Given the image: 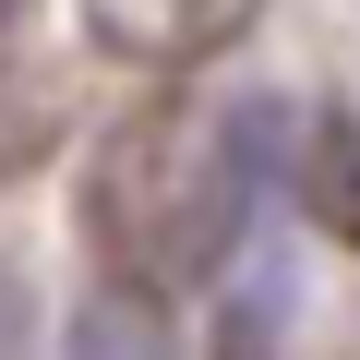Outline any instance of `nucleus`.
<instances>
[{"label": "nucleus", "instance_id": "nucleus-2", "mask_svg": "<svg viewBox=\"0 0 360 360\" xmlns=\"http://www.w3.org/2000/svg\"><path fill=\"white\" fill-rule=\"evenodd\" d=\"M264 0H84V25L108 60H144V72H193L217 60L229 37H252Z\"/></svg>", "mask_w": 360, "mask_h": 360}, {"label": "nucleus", "instance_id": "nucleus-1", "mask_svg": "<svg viewBox=\"0 0 360 360\" xmlns=\"http://www.w3.org/2000/svg\"><path fill=\"white\" fill-rule=\"evenodd\" d=\"M264 156H276V108L252 96H144L84 180V240L108 264L120 300H168V288H205L264 193Z\"/></svg>", "mask_w": 360, "mask_h": 360}, {"label": "nucleus", "instance_id": "nucleus-5", "mask_svg": "<svg viewBox=\"0 0 360 360\" xmlns=\"http://www.w3.org/2000/svg\"><path fill=\"white\" fill-rule=\"evenodd\" d=\"M60 360H180V348H168V312H156V300H120V288H96Z\"/></svg>", "mask_w": 360, "mask_h": 360}, {"label": "nucleus", "instance_id": "nucleus-6", "mask_svg": "<svg viewBox=\"0 0 360 360\" xmlns=\"http://www.w3.org/2000/svg\"><path fill=\"white\" fill-rule=\"evenodd\" d=\"M0 360H37V288L13 252H0Z\"/></svg>", "mask_w": 360, "mask_h": 360}, {"label": "nucleus", "instance_id": "nucleus-3", "mask_svg": "<svg viewBox=\"0 0 360 360\" xmlns=\"http://www.w3.org/2000/svg\"><path fill=\"white\" fill-rule=\"evenodd\" d=\"M60 132H72V72H60V49L13 13V0H0V180L49 168Z\"/></svg>", "mask_w": 360, "mask_h": 360}, {"label": "nucleus", "instance_id": "nucleus-4", "mask_svg": "<svg viewBox=\"0 0 360 360\" xmlns=\"http://www.w3.org/2000/svg\"><path fill=\"white\" fill-rule=\"evenodd\" d=\"M300 205H312V229H336L360 252V132H348V108L300 120Z\"/></svg>", "mask_w": 360, "mask_h": 360}]
</instances>
